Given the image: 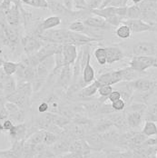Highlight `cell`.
Listing matches in <instances>:
<instances>
[{"instance_id": "19", "label": "cell", "mask_w": 157, "mask_h": 158, "mask_svg": "<svg viewBox=\"0 0 157 158\" xmlns=\"http://www.w3.org/2000/svg\"><path fill=\"white\" fill-rule=\"evenodd\" d=\"M85 140L88 143L90 148L94 151H101L104 148V139L101 134L94 132L89 135H87L85 137Z\"/></svg>"}, {"instance_id": "6", "label": "cell", "mask_w": 157, "mask_h": 158, "mask_svg": "<svg viewBox=\"0 0 157 158\" xmlns=\"http://www.w3.org/2000/svg\"><path fill=\"white\" fill-rule=\"evenodd\" d=\"M6 100L8 102L16 104L18 107L21 109L27 111L28 110L31 106V96L27 95H25L21 92L15 91L11 95L6 96Z\"/></svg>"}, {"instance_id": "40", "label": "cell", "mask_w": 157, "mask_h": 158, "mask_svg": "<svg viewBox=\"0 0 157 158\" xmlns=\"http://www.w3.org/2000/svg\"><path fill=\"white\" fill-rule=\"evenodd\" d=\"M104 0H90L87 2V7L88 10H93V9H97L100 8Z\"/></svg>"}, {"instance_id": "50", "label": "cell", "mask_w": 157, "mask_h": 158, "mask_svg": "<svg viewBox=\"0 0 157 158\" xmlns=\"http://www.w3.org/2000/svg\"><path fill=\"white\" fill-rule=\"evenodd\" d=\"M20 1H21V2H23V3H24V4H26V5H28V4L31 2L32 0H20Z\"/></svg>"}, {"instance_id": "48", "label": "cell", "mask_w": 157, "mask_h": 158, "mask_svg": "<svg viewBox=\"0 0 157 158\" xmlns=\"http://www.w3.org/2000/svg\"><path fill=\"white\" fill-rule=\"evenodd\" d=\"M113 0H104V2H103V4H102V6H101V7L100 8H104V7H106V6H108L109 5H110V3L112 2Z\"/></svg>"}, {"instance_id": "7", "label": "cell", "mask_w": 157, "mask_h": 158, "mask_svg": "<svg viewBox=\"0 0 157 158\" xmlns=\"http://www.w3.org/2000/svg\"><path fill=\"white\" fill-rule=\"evenodd\" d=\"M83 22L89 28L98 29V30H102V31L111 30L113 27L105 18L98 16H87L83 20Z\"/></svg>"}, {"instance_id": "45", "label": "cell", "mask_w": 157, "mask_h": 158, "mask_svg": "<svg viewBox=\"0 0 157 158\" xmlns=\"http://www.w3.org/2000/svg\"><path fill=\"white\" fill-rule=\"evenodd\" d=\"M8 118V114L6 109V105H0V120H5Z\"/></svg>"}, {"instance_id": "35", "label": "cell", "mask_w": 157, "mask_h": 158, "mask_svg": "<svg viewBox=\"0 0 157 158\" xmlns=\"http://www.w3.org/2000/svg\"><path fill=\"white\" fill-rule=\"evenodd\" d=\"M111 106L112 108L114 110V112H122L125 111L126 106V103L121 98L117 101H114L113 103H111Z\"/></svg>"}, {"instance_id": "12", "label": "cell", "mask_w": 157, "mask_h": 158, "mask_svg": "<svg viewBox=\"0 0 157 158\" xmlns=\"http://www.w3.org/2000/svg\"><path fill=\"white\" fill-rule=\"evenodd\" d=\"M8 133L11 143L18 141H26L28 137V128L25 123L15 125Z\"/></svg>"}, {"instance_id": "47", "label": "cell", "mask_w": 157, "mask_h": 158, "mask_svg": "<svg viewBox=\"0 0 157 158\" xmlns=\"http://www.w3.org/2000/svg\"><path fill=\"white\" fill-rule=\"evenodd\" d=\"M59 158H76V155L72 152H67L65 154L61 155Z\"/></svg>"}, {"instance_id": "37", "label": "cell", "mask_w": 157, "mask_h": 158, "mask_svg": "<svg viewBox=\"0 0 157 158\" xmlns=\"http://www.w3.org/2000/svg\"><path fill=\"white\" fill-rule=\"evenodd\" d=\"M74 10H88L86 0H73Z\"/></svg>"}, {"instance_id": "25", "label": "cell", "mask_w": 157, "mask_h": 158, "mask_svg": "<svg viewBox=\"0 0 157 158\" xmlns=\"http://www.w3.org/2000/svg\"><path fill=\"white\" fill-rule=\"evenodd\" d=\"M102 136H103V139L105 142L110 143L113 144H115V145H118V142H119V138H120V135L121 134L115 130V129H109L108 131L101 134Z\"/></svg>"}, {"instance_id": "24", "label": "cell", "mask_w": 157, "mask_h": 158, "mask_svg": "<svg viewBox=\"0 0 157 158\" xmlns=\"http://www.w3.org/2000/svg\"><path fill=\"white\" fill-rule=\"evenodd\" d=\"M121 70V73H122V77H123V81L124 82H132V81H134L136 79L140 78L141 77V74L134 69H133L132 67L130 66H127L125 67L123 69H120Z\"/></svg>"}, {"instance_id": "53", "label": "cell", "mask_w": 157, "mask_h": 158, "mask_svg": "<svg viewBox=\"0 0 157 158\" xmlns=\"http://www.w3.org/2000/svg\"><path fill=\"white\" fill-rule=\"evenodd\" d=\"M56 1H59V2H62L63 0H56Z\"/></svg>"}, {"instance_id": "43", "label": "cell", "mask_w": 157, "mask_h": 158, "mask_svg": "<svg viewBox=\"0 0 157 158\" xmlns=\"http://www.w3.org/2000/svg\"><path fill=\"white\" fill-rule=\"evenodd\" d=\"M128 0H113L108 6H114V7H121L126 6Z\"/></svg>"}, {"instance_id": "16", "label": "cell", "mask_w": 157, "mask_h": 158, "mask_svg": "<svg viewBox=\"0 0 157 158\" xmlns=\"http://www.w3.org/2000/svg\"><path fill=\"white\" fill-rule=\"evenodd\" d=\"M126 113V121L129 128L131 129H136L140 127L143 123V120H144V112L142 111H133L127 110Z\"/></svg>"}, {"instance_id": "10", "label": "cell", "mask_w": 157, "mask_h": 158, "mask_svg": "<svg viewBox=\"0 0 157 158\" xmlns=\"http://www.w3.org/2000/svg\"><path fill=\"white\" fill-rule=\"evenodd\" d=\"M5 17H6L7 24L17 30L21 23V13L19 9V5L13 3L11 7L7 11L5 12Z\"/></svg>"}, {"instance_id": "52", "label": "cell", "mask_w": 157, "mask_h": 158, "mask_svg": "<svg viewBox=\"0 0 157 158\" xmlns=\"http://www.w3.org/2000/svg\"><path fill=\"white\" fill-rule=\"evenodd\" d=\"M3 132V128H2V120H0V133Z\"/></svg>"}, {"instance_id": "23", "label": "cell", "mask_w": 157, "mask_h": 158, "mask_svg": "<svg viewBox=\"0 0 157 158\" xmlns=\"http://www.w3.org/2000/svg\"><path fill=\"white\" fill-rule=\"evenodd\" d=\"M90 61L91 60H89L87 62L86 65L85 66V68L82 71V79L85 85L93 83L95 80V71H94V67L91 65Z\"/></svg>"}, {"instance_id": "28", "label": "cell", "mask_w": 157, "mask_h": 158, "mask_svg": "<svg viewBox=\"0 0 157 158\" xmlns=\"http://www.w3.org/2000/svg\"><path fill=\"white\" fill-rule=\"evenodd\" d=\"M144 121H153L156 123L157 121V102L155 104L147 106V109L144 113Z\"/></svg>"}, {"instance_id": "56", "label": "cell", "mask_w": 157, "mask_h": 158, "mask_svg": "<svg viewBox=\"0 0 157 158\" xmlns=\"http://www.w3.org/2000/svg\"><path fill=\"white\" fill-rule=\"evenodd\" d=\"M156 123H157V121H156Z\"/></svg>"}, {"instance_id": "15", "label": "cell", "mask_w": 157, "mask_h": 158, "mask_svg": "<svg viewBox=\"0 0 157 158\" xmlns=\"http://www.w3.org/2000/svg\"><path fill=\"white\" fill-rule=\"evenodd\" d=\"M58 77L56 81V85L59 87L63 88H67L70 84L73 82V65H66L64 66L63 68L59 71L58 73Z\"/></svg>"}, {"instance_id": "21", "label": "cell", "mask_w": 157, "mask_h": 158, "mask_svg": "<svg viewBox=\"0 0 157 158\" xmlns=\"http://www.w3.org/2000/svg\"><path fill=\"white\" fill-rule=\"evenodd\" d=\"M71 143L68 139H59L55 144L52 145L51 150L56 156H61L63 154H65L70 151V145Z\"/></svg>"}, {"instance_id": "2", "label": "cell", "mask_w": 157, "mask_h": 158, "mask_svg": "<svg viewBox=\"0 0 157 158\" xmlns=\"http://www.w3.org/2000/svg\"><path fill=\"white\" fill-rule=\"evenodd\" d=\"M129 66L140 73H144L151 67L157 68V57L153 56H133L129 62Z\"/></svg>"}, {"instance_id": "54", "label": "cell", "mask_w": 157, "mask_h": 158, "mask_svg": "<svg viewBox=\"0 0 157 158\" xmlns=\"http://www.w3.org/2000/svg\"><path fill=\"white\" fill-rule=\"evenodd\" d=\"M88 1H90V0H86V2H88Z\"/></svg>"}, {"instance_id": "30", "label": "cell", "mask_w": 157, "mask_h": 158, "mask_svg": "<svg viewBox=\"0 0 157 158\" xmlns=\"http://www.w3.org/2000/svg\"><path fill=\"white\" fill-rule=\"evenodd\" d=\"M17 67H18V63L12 62V61H4L1 68L3 69L6 75L13 76V75H16Z\"/></svg>"}, {"instance_id": "5", "label": "cell", "mask_w": 157, "mask_h": 158, "mask_svg": "<svg viewBox=\"0 0 157 158\" xmlns=\"http://www.w3.org/2000/svg\"><path fill=\"white\" fill-rule=\"evenodd\" d=\"M157 54V47L152 42L142 41L136 43L133 47L134 56H155Z\"/></svg>"}, {"instance_id": "57", "label": "cell", "mask_w": 157, "mask_h": 158, "mask_svg": "<svg viewBox=\"0 0 157 158\" xmlns=\"http://www.w3.org/2000/svg\"><path fill=\"white\" fill-rule=\"evenodd\" d=\"M0 158H1V157H0Z\"/></svg>"}, {"instance_id": "26", "label": "cell", "mask_w": 157, "mask_h": 158, "mask_svg": "<svg viewBox=\"0 0 157 158\" xmlns=\"http://www.w3.org/2000/svg\"><path fill=\"white\" fill-rule=\"evenodd\" d=\"M142 134L147 137L157 136V125L153 121H145L144 126L142 129Z\"/></svg>"}, {"instance_id": "18", "label": "cell", "mask_w": 157, "mask_h": 158, "mask_svg": "<svg viewBox=\"0 0 157 158\" xmlns=\"http://www.w3.org/2000/svg\"><path fill=\"white\" fill-rule=\"evenodd\" d=\"M108 119L112 122L114 127H115L118 130L126 131L128 130V125L126 121V112H114V114H110Z\"/></svg>"}, {"instance_id": "29", "label": "cell", "mask_w": 157, "mask_h": 158, "mask_svg": "<svg viewBox=\"0 0 157 158\" xmlns=\"http://www.w3.org/2000/svg\"><path fill=\"white\" fill-rule=\"evenodd\" d=\"M113 127H114V125L112 124V122H111L110 120L107 118V119H101V120H99L96 123L94 128H95V132H97L99 134L100 133L103 134V133L108 131Z\"/></svg>"}, {"instance_id": "55", "label": "cell", "mask_w": 157, "mask_h": 158, "mask_svg": "<svg viewBox=\"0 0 157 158\" xmlns=\"http://www.w3.org/2000/svg\"><path fill=\"white\" fill-rule=\"evenodd\" d=\"M156 156H157V152H156Z\"/></svg>"}, {"instance_id": "34", "label": "cell", "mask_w": 157, "mask_h": 158, "mask_svg": "<svg viewBox=\"0 0 157 158\" xmlns=\"http://www.w3.org/2000/svg\"><path fill=\"white\" fill-rule=\"evenodd\" d=\"M112 92H113V86H112V85H101V86L98 88V92H97V93L99 94V95H100L102 98H104L105 100H106Z\"/></svg>"}, {"instance_id": "11", "label": "cell", "mask_w": 157, "mask_h": 158, "mask_svg": "<svg viewBox=\"0 0 157 158\" xmlns=\"http://www.w3.org/2000/svg\"><path fill=\"white\" fill-rule=\"evenodd\" d=\"M96 80L99 82L101 85H117L123 82V77H122L121 70H114V71L106 72V73L100 75Z\"/></svg>"}, {"instance_id": "8", "label": "cell", "mask_w": 157, "mask_h": 158, "mask_svg": "<svg viewBox=\"0 0 157 158\" xmlns=\"http://www.w3.org/2000/svg\"><path fill=\"white\" fill-rule=\"evenodd\" d=\"M16 78L18 81L33 82L35 77V67L29 66L23 62H18V67L16 73Z\"/></svg>"}, {"instance_id": "27", "label": "cell", "mask_w": 157, "mask_h": 158, "mask_svg": "<svg viewBox=\"0 0 157 158\" xmlns=\"http://www.w3.org/2000/svg\"><path fill=\"white\" fill-rule=\"evenodd\" d=\"M143 12L138 5H134L127 7V14L126 19H142Z\"/></svg>"}, {"instance_id": "42", "label": "cell", "mask_w": 157, "mask_h": 158, "mask_svg": "<svg viewBox=\"0 0 157 158\" xmlns=\"http://www.w3.org/2000/svg\"><path fill=\"white\" fill-rule=\"evenodd\" d=\"M121 98H122V95H121V93L118 90H113V92L108 96L107 100L109 102H111V103H113V102L117 101V100H119Z\"/></svg>"}, {"instance_id": "20", "label": "cell", "mask_w": 157, "mask_h": 158, "mask_svg": "<svg viewBox=\"0 0 157 158\" xmlns=\"http://www.w3.org/2000/svg\"><path fill=\"white\" fill-rule=\"evenodd\" d=\"M105 52H106V56H107V64H112L118 62L122 59L125 58V54L117 47H106L105 48Z\"/></svg>"}, {"instance_id": "9", "label": "cell", "mask_w": 157, "mask_h": 158, "mask_svg": "<svg viewBox=\"0 0 157 158\" xmlns=\"http://www.w3.org/2000/svg\"><path fill=\"white\" fill-rule=\"evenodd\" d=\"M130 85L134 89V91H137L140 93H145V92H151L154 91L156 87V82L151 79L140 77L134 81L129 82Z\"/></svg>"}, {"instance_id": "38", "label": "cell", "mask_w": 157, "mask_h": 158, "mask_svg": "<svg viewBox=\"0 0 157 158\" xmlns=\"http://www.w3.org/2000/svg\"><path fill=\"white\" fill-rule=\"evenodd\" d=\"M105 158H128V156L126 152L120 151H108L105 155Z\"/></svg>"}, {"instance_id": "41", "label": "cell", "mask_w": 157, "mask_h": 158, "mask_svg": "<svg viewBox=\"0 0 157 158\" xmlns=\"http://www.w3.org/2000/svg\"><path fill=\"white\" fill-rule=\"evenodd\" d=\"M14 127H15L14 122L8 118L2 121V128H3V131H5V132H9Z\"/></svg>"}, {"instance_id": "32", "label": "cell", "mask_w": 157, "mask_h": 158, "mask_svg": "<svg viewBox=\"0 0 157 158\" xmlns=\"http://www.w3.org/2000/svg\"><path fill=\"white\" fill-rule=\"evenodd\" d=\"M131 34H132L131 29L129 28L128 26H126L125 24H122L121 26L117 27L115 30V35H117V37L121 39H127L131 37Z\"/></svg>"}, {"instance_id": "46", "label": "cell", "mask_w": 157, "mask_h": 158, "mask_svg": "<svg viewBox=\"0 0 157 158\" xmlns=\"http://www.w3.org/2000/svg\"><path fill=\"white\" fill-rule=\"evenodd\" d=\"M62 4H63L67 9L74 10V3H73V0H63L62 1Z\"/></svg>"}, {"instance_id": "14", "label": "cell", "mask_w": 157, "mask_h": 158, "mask_svg": "<svg viewBox=\"0 0 157 158\" xmlns=\"http://www.w3.org/2000/svg\"><path fill=\"white\" fill-rule=\"evenodd\" d=\"M91 151L92 149L85 140V138H81V139H76L71 143L69 152L74 153L76 156H81L85 157L91 155Z\"/></svg>"}, {"instance_id": "3", "label": "cell", "mask_w": 157, "mask_h": 158, "mask_svg": "<svg viewBox=\"0 0 157 158\" xmlns=\"http://www.w3.org/2000/svg\"><path fill=\"white\" fill-rule=\"evenodd\" d=\"M21 44L23 46L25 53L27 56H29L36 53L46 43L43 40H41L38 36L33 34H28L27 35H25L21 39Z\"/></svg>"}, {"instance_id": "39", "label": "cell", "mask_w": 157, "mask_h": 158, "mask_svg": "<svg viewBox=\"0 0 157 158\" xmlns=\"http://www.w3.org/2000/svg\"><path fill=\"white\" fill-rule=\"evenodd\" d=\"M56 156L53 153V151L51 149H49L48 147L46 148L45 150L41 151L40 153H38L35 158H56Z\"/></svg>"}, {"instance_id": "49", "label": "cell", "mask_w": 157, "mask_h": 158, "mask_svg": "<svg viewBox=\"0 0 157 158\" xmlns=\"http://www.w3.org/2000/svg\"><path fill=\"white\" fill-rule=\"evenodd\" d=\"M130 1H132L134 5H139V4H141L143 0H130Z\"/></svg>"}, {"instance_id": "17", "label": "cell", "mask_w": 157, "mask_h": 158, "mask_svg": "<svg viewBox=\"0 0 157 158\" xmlns=\"http://www.w3.org/2000/svg\"><path fill=\"white\" fill-rule=\"evenodd\" d=\"M62 54H63L64 64L66 65H74L76 63L77 56H78V52L76 46L75 45H64L62 48Z\"/></svg>"}, {"instance_id": "33", "label": "cell", "mask_w": 157, "mask_h": 158, "mask_svg": "<svg viewBox=\"0 0 157 158\" xmlns=\"http://www.w3.org/2000/svg\"><path fill=\"white\" fill-rule=\"evenodd\" d=\"M59 139H60V135L45 130L44 144H46L47 146H52L53 144H55L57 142Z\"/></svg>"}, {"instance_id": "51", "label": "cell", "mask_w": 157, "mask_h": 158, "mask_svg": "<svg viewBox=\"0 0 157 158\" xmlns=\"http://www.w3.org/2000/svg\"><path fill=\"white\" fill-rule=\"evenodd\" d=\"M4 61H5V60L0 56V68L2 67V64H3V63H4Z\"/></svg>"}, {"instance_id": "44", "label": "cell", "mask_w": 157, "mask_h": 158, "mask_svg": "<svg viewBox=\"0 0 157 158\" xmlns=\"http://www.w3.org/2000/svg\"><path fill=\"white\" fill-rule=\"evenodd\" d=\"M37 111L40 114H45L47 111H49V105L47 101H43L39 104V106L37 107Z\"/></svg>"}, {"instance_id": "13", "label": "cell", "mask_w": 157, "mask_h": 158, "mask_svg": "<svg viewBox=\"0 0 157 158\" xmlns=\"http://www.w3.org/2000/svg\"><path fill=\"white\" fill-rule=\"evenodd\" d=\"M25 141L12 143L11 147L6 150H0L1 158H23Z\"/></svg>"}, {"instance_id": "4", "label": "cell", "mask_w": 157, "mask_h": 158, "mask_svg": "<svg viewBox=\"0 0 157 158\" xmlns=\"http://www.w3.org/2000/svg\"><path fill=\"white\" fill-rule=\"evenodd\" d=\"M123 24L129 27L132 33L142 32H157V27L150 23L144 22L143 19H125Z\"/></svg>"}, {"instance_id": "1", "label": "cell", "mask_w": 157, "mask_h": 158, "mask_svg": "<svg viewBox=\"0 0 157 158\" xmlns=\"http://www.w3.org/2000/svg\"><path fill=\"white\" fill-rule=\"evenodd\" d=\"M55 68V57L49 56L37 64L35 67V77L32 82L34 92H37L42 88L45 81L50 77Z\"/></svg>"}, {"instance_id": "22", "label": "cell", "mask_w": 157, "mask_h": 158, "mask_svg": "<svg viewBox=\"0 0 157 158\" xmlns=\"http://www.w3.org/2000/svg\"><path fill=\"white\" fill-rule=\"evenodd\" d=\"M101 86V85L99 84V82L95 79L93 83L87 85L86 86H85L84 88H82L79 91V96L83 97V98H88V97H92L98 92V88Z\"/></svg>"}, {"instance_id": "31", "label": "cell", "mask_w": 157, "mask_h": 158, "mask_svg": "<svg viewBox=\"0 0 157 158\" xmlns=\"http://www.w3.org/2000/svg\"><path fill=\"white\" fill-rule=\"evenodd\" d=\"M94 56L100 65H105L107 64V56L105 48H98L94 51Z\"/></svg>"}, {"instance_id": "36", "label": "cell", "mask_w": 157, "mask_h": 158, "mask_svg": "<svg viewBox=\"0 0 157 158\" xmlns=\"http://www.w3.org/2000/svg\"><path fill=\"white\" fill-rule=\"evenodd\" d=\"M32 7L35 8H42V9H47L48 8V0H32L28 4Z\"/></svg>"}]
</instances>
